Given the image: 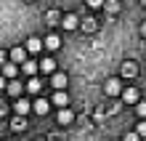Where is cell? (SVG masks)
Masks as SVG:
<instances>
[{
    "label": "cell",
    "mask_w": 146,
    "mask_h": 141,
    "mask_svg": "<svg viewBox=\"0 0 146 141\" xmlns=\"http://www.w3.org/2000/svg\"><path fill=\"white\" fill-rule=\"evenodd\" d=\"M61 24H64V29H77V27H80V19H77L74 13H66L61 19Z\"/></svg>",
    "instance_id": "obj_9"
},
{
    "label": "cell",
    "mask_w": 146,
    "mask_h": 141,
    "mask_svg": "<svg viewBox=\"0 0 146 141\" xmlns=\"http://www.w3.org/2000/svg\"><path fill=\"white\" fill-rule=\"evenodd\" d=\"M8 141H11V138H8Z\"/></svg>",
    "instance_id": "obj_29"
},
{
    "label": "cell",
    "mask_w": 146,
    "mask_h": 141,
    "mask_svg": "<svg viewBox=\"0 0 146 141\" xmlns=\"http://www.w3.org/2000/svg\"><path fill=\"white\" fill-rule=\"evenodd\" d=\"M88 5L90 8H101V5H106V3H104V0H88Z\"/></svg>",
    "instance_id": "obj_23"
},
{
    "label": "cell",
    "mask_w": 146,
    "mask_h": 141,
    "mask_svg": "<svg viewBox=\"0 0 146 141\" xmlns=\"http://www.w3.org/2000/svg\"><path fill=\"white\" fill-rule=\"evenodd\" d=\"M58 45H61V37H58V35H48L45 37V48L48 51H56Z\"/></svg>",
    "instance_id": "obj_14"
},
{
    "label": "cell",
    "mask_w": 146,
    "mask_h": 141,
    "mask_svg": "<svg viewBox=\"0 0 146 141\" xmlns=\"http://www.w3.org/2000/svg\"><path fill=\"white\" fill-rule=\"evenodd\" d=\"M11 128H13V130H24V128H27V122H24V117H16V120L11 122Z\"/></svg>",
    "instance_id": "obj_19"
},
{
    "label": "cell",
    "mask_w": 146,
    "mask_h": 141,
    "mask_svg": "<svg viewBox=\"0 0 146 141\" xmlns=\"http://www.w3.org/2000/svg\"><path fill=\"white\" fill-rule=\"evenodd\" d=\"M50 85H53L56 91H64V88H66V75L64 72H56L53 77H50Z\"/></svg>",
    "instance_id": "obj_8"
},
{
    "label": "cell",
    "mask_w": 146,
    "mask_h": 141,
    "mask_svg": "<svg viewBox=\"0 0 146 141\" xmlns=\"http://www.w3.org/2000/svg\"><path fill=\"white\" fill-rule=\"evenodd\" d=\"M27 91H29V93H40V91H42V83H40V77H29V83H27Z\"/></svg>",
    "instance_id": "obj_16"
},
{
    "label": "cell",
    "mask_w": 146,
    "mask_h": 141,
    "mask_svg": "<svg viewBox=\"0 0 146 141\" xmlns=\"http://www.w3.org/2000/svg\"><path fill=\"white\" fill-rule=\"evenodd\" d=\"M42 45H45V40H40V37H29L27 40V51H29V53H40Z\"/></svg>",
    "instance_id": "obj_7"
},
{
    "label": "cell",
    "mask_w": 146,
    "mask_h": 141,
    "mask_svg": "<svg viewBox=\"0 0 146 141\" xmlns=\"http://www.w3.org/2000/svg\"><path fill=\"white\" fill-rule=\"evenodd\" d=\"M122 101L125 104H138V91H135L133 85H127L125 91H122Z\"/></svg>",
    "instance_id": "obj_4"
},
{
    "label": "cell",
    "mask_w": 146,
    "mask_h": 141,
    "mask_svg": "<svg viewBox=\"0 0 146 141\" xmlns=\"http://www.w3.org/2000/svg\"><path fill=\"white\" fill-rule=\"evenodd\" d=\"M135 75H138V67L133 61H125L122 64V77H135Z\"/></svg>",
    "instance_id": "obj_12"
},
{
    "label": "cell",
    "mask_w": 146,
    "mask_h": 141,
    "mask_svg": "<svg viewBox=\"0 0 146 141\" xmlns=\"http://www.w3.org/2000/svg\"><path fill=\"white\" fill-rule=\"evenodd\" d=\"M53 104H56V107H61V109H66V104H69L66 91H56V93H53Z\"/></svg>",
    "instance_id": "obj_10"
},
{
    "label": "cell",
    "mask_w": 146,
    "mask_h": 141,
    "mask_svg": "<svg viewBox=\"0 0 146 141\" xmlns=\"http://www.w3.org/2000/svg\"><path fill=\"white\" fill-rule=\"evenodd\" d=\"M32 109H35L37 114H48V109H50V101H45V99H37L35 104H32Z\"/></svg>",
    "instance_id": "obj_11"
},
{
    "label": "cell",
    "mask_w": 146,
    "mask_h": 141,
    "mask_svg": "<svg viewBox=\"0 0 146 141\" xmlns=\"http://www.w3.org/2000/svg\"><path fill=\"white\" fill-rule=\"evenodd\" d=\"M40 72L42 75H56V61L50 59V56H45V59L40 61Z\"/></svg>",
    "instance_id": "obj_3"
},
{
    "label": "cell",
    "mask_w": 146,
    "mask_h": 141,
    "mask_svg": "<svg viewBox=\"0 0 146 141\" xmlns=\"http://www.w3.org/2000/svg\"><path fill=\"white\" fill-rule=\"evenodd\" d=\"M5 88H8V93H11L13 99H19V96H21V83H19V80H11Z\"/></svg>",
    "instance_id": "obj_15"
},
{
    "label": "cell",
    "mask_w": 146,
    "mask_h": 141,
    "mask_svg": "<svg viewBox=\"0 0 146 141\" xmlns=\"http://www.w3.org/2000/svg\"><path fill=\"white\" fill-rule=\"evenodd\" d=\"M13 109H16V114H19V117H24V114H27V112L32 109V104H29L27 99H16V104H13Z\"/></svg>",
    "instance_id": "obj_6"
},
{
    "label": "cell",
    "mask_w": 146,
    "mask_h": 141,
    "mask_svg": "<svg viewBox=\"0 0 146 141\" xmlns=\"http://www.w3.org/2000/svg\"><path fill=\"white\" fill-rule=\"evenodd\" d=\"M122 141H141V136H138V133H125Z\"/></svg>",
    "instance_id": "obj_22"
},
{
    "label": "cell",
    "mask_w": 146,
    "mask_h": 141,
    "mask_svg": "<svg viewBox=\"0 0 146 141\" xmlns=\"http://www.w3.org/2000/svg\"><path fill=\"white\" fill-rule=\"evenodd\" d=\"M135 109H138L141 120H146V101H138V104H135Z\"/></svg>",
    "instance_id": "obj_21"
},
{
    "label": "cell",
    "mask_w": 146,
    "mask_h": 141,
    "mask_svg": "<svg viewBox=\"0 0 146 141\" xmlns=\"http://www.w3.org/2000/svg\"><path fill=\"white\" fill-rule=\"evenodd\" d=\"M141 35H143V37H146V21L141 24Z\"/></svg>",
    "instance_id": "obj_25"
},
{
    "label": "cell",
    "mask_w": 146,
    "mask_h": 141,
    "mask_svg": "<svg viewBox=\"0 0 146 141\" xmlns=\"http://www.w3.org/2000/svg\"><path fill=\"white\" fill-rule=\"evenodd\" d=\"M141 5H146V0H141Z\"/></svg>",
    "instance_id": "obj_26"
},
{
    "label": "cell",
    "mask_w": 146,
    "mask_h": 141,
    "mask_svg": "<svg viewBox=\"0 0 146 141\" xmlns=\"http://www.w3.org/2000/svg\"><path fill=\"white\" fill-rule=\"evenodd\" d=\"M72 120H74V114L69 109H58V122H61V125H69Z\"/></svg>",
    "instance_id": "obj_17"
},
{
    "label": "cell",
    "mask_w": 146,
    "mask_h": 141,
    "mask_svg": "<svg viewBox=\"0 0 146 141\" xmlns=\"http://www.w3.org/2000/svg\"><path fill=\"white\" fill-rule=\"evenodd\" d=\"M21 72H24V75H29V77H37L40 64H37V61H24V64H21Z\"/></svg>",
    "instance_id": "obj_5"
},
{
    "label": "cell",
    "mask_w": 146,
    "mask_h": 141,
    "mask_svg": "<svg viewBox=\"0 0 146 141\" xmlns=\"http://www.w3.org/2000/svg\"><path fill=\"white\" fill-rule=\"evenodd\" d=\"M106 13H111V16H114V13H119V0H106Z\"/></svg>",
    "instance_id": "obj_18"
},
{
    "label": "cell",
    "mask_w": 146,
    "mask_h": 141,
    "mask_svg": "<svg viewBox=\"0 0 146 141\" xmlns=\"http://www.w3.org/2000/svg\"><path fill=\"white\" fill-rule=\"evenodd\" d=\"M27 3H32V0H27Z\"/></svg>",
    "instance_id": "obj_28"
},
{
    "label": "cell",
    "mask_w": 146,
    "mask_h": 141,
    "mask_svg": "<svg viewBox=\"0 0 146 141\" xmlns=\"http://www.w3.org/2000/svg\"><path fill=\"white\" fill-rule=\"evenodd\" d=\"M56 19H58V13L50 11V13H48V24H56Z\"/></svg>",
    "instance_id": "obj_24"
},
{
    "label": "cell",
    "mask_w": 146,
    "mask_h": 141,
    "mask_svg": "<svg viewBox=\"0 0 146 141\" xmlns=\"http://www.w3.org/2000/svg\"><path fill=\"white\" fill-rule=\"evenodd\" d=\"M27 45H16V48H11V61L13 64H24V61H27Z\"/></svg>",
    "instance_id": "obj_2"
},
{
    "label": "cell",
    "mask_w": 146,
    "mask_h": 141,
    "mask_svg": "<svg viewBox=\"0 0 146 141\" xmlns=\"http://www.w3.org/2000/svg\"><path fill=\"white\" fill-rule=\"evenodd\" d=\"M3 75L8 77V80H13V77H16V75H19V67H16V64H13V61H8V64L3 67Z\"/></svg>",
    "instance_id": "obj_13"
},
{
    "label": "cell",
    "mask_w": 146,
    "mask_h": 141,
    "mask_svg": "<svg viewBox=\"0 0 146 141\" xmlns=\"http://www.w3.org/2000/svg\"><path fill=\"white\" fill-rule=\"evenodd\" d=\"M37 141H45V138H37Z\"/></svg>",
    "instance_id": "obj_27"
},
{
    "label": "cell",
    "mask_w": 146,
    "mask_h": 141,
    "mask_svg": "<svg viewBox=\"0 0 146 141\" xmlns=\"http://www.w3.org/2000/svg\"><path fill=\"white\" fill-rule=\"evenodd\" d=\"M143 141H146V138H143Z\"/></svg>",
    "instance_id": "obj_30"
},
{
    "label": "cell",
    "mask_w": 146,
    "mask_h": 141,
    "mask_svg": "<svg viewBox=\"0 0 146 141\" xmlns=\"http://www.w3.org/2000/svg\"><path fill=\"white\" fill-rule=\"evenodd\" d=\"M135 133H138L141 138H146V120H141V122H138V128H135Z\"/></svg>",
    "instance_id": "obj_20"
},
{
    "label": "cell",
    "mask_w": 146,
    "mask_h": 141,
    "mask_svg": "<svg viewBox=\"0 0 146 141\" xmlns=\"http://www.w3.org/2000/svg\"><path fill=\"white\" fill-rule=\"evenodd\" d=\"M104 91H106V96H122V83H119V77H109L106 80V85H104Z\"/></svg>",
    "instance_id": "obj_1"
}]
</instances>
